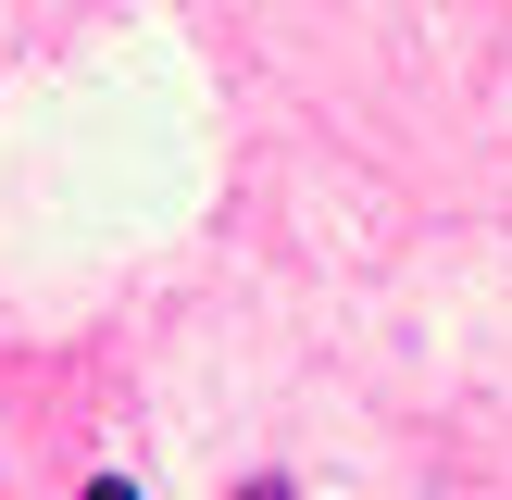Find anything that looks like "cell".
<instances>
[{"instance_id": "1", "label": "cell", "mask_w": 512, "mask_h": 500, "mask_svg": "<svg viewBox=\"0 0 512 500\" xmlns=\"http://www.w3.org/2000/svg\"><path fill=\"white\" fill-rule=\"evenodd\" d=\"M88 500H138V488H125V475H100V488H88Z\"/></svg>"}, {"instance_id": "2", "label": "cell", "mask_w": 512, "mask_h": 500, "mask_svg": "<svg viewBox=\"0 0 512 500\" xmlns=\"http://www.w3.org/2000/svg\"><path fill=\"white\" fill-rule=\"evenodd\" d=\"M225 500H288V488H275V475H263V488H225Z\"/></svg>"}]
</instances>
